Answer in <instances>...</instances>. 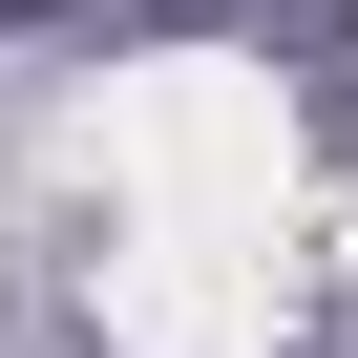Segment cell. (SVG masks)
Returning <instances> with one entry per match:
<instances>
[{"mask_svg": "<svg viewBox=\"0 0 358 358\" xmlns=\"http://www.w3.org/2000/svg\"><path fill=\"white\" fill-rule=\"evenodd\" d=\"M106 169H127V211H169V232H295V106L253 64H148L106 106Z\"/></svg>", "mask_w": 358, "mask_h": 358, "instance_id": "cell-1", "label": "cell"}, {"mask_svg": "<svg viewBox=\"0 0 358 358\" xmlns=\"http://www.w3.org/2000/svg\"><path fill=\"white\" fill-rule=\"evenodd\" d=\"M106 337L127 358H274V232H169V211H127Z\"/></svg>", "mask_w": 358, "mask_h": 358, "instance_id": "cell-2", "label": "cell"}, {"mask_svg": "<svg viewBox=\"0 0 358 358\" xmlns=\"http://www.w3.org/2000/svg\"><path fill=\"white\" fill-rule=\"evenodd\" d=\"M337 253H358V190H337Z\"/></svg>", "mask_w": 358, "mask_h": 358, "instance_id": "cell-3", "label": "cell"}]
</instances>
